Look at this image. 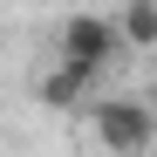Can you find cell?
I'll return each instance as SVG.
<instances>
[{"label": "cell", "mask_w": 157, "mask_h": 157, "mask_svg": "<svg viewBox=\"0 0 157 157\" xmlns=\"http://www.w3.org/2000/svg\"><path fill=\"white\" fill-rule=\"evenodd\" d=\"M82 96H89V75H82V68H68V62H55V68L41 75V102H48V109H75Z\"/></svg>", "instance_id": "obj_3"}, {"label": "cell", "mask_w": 157, "mask_h": 157, "mask_svg": "<svg viewBox=\"0 0 157 157\" xmlns=\"http://www.w3.org/2000/svg\"><path fill=\"white\" fill-rule=\"evenodd\" d=\"M116 55H123L116 21H102V14H68V21H62V62H68V68H82L89 82H96Z\"/></svg>", "instance_id": "obj_2"}, {"label": "cell", "mask_w": 157, "mask_h": 157, "mask_svg": "<svg viewBox=\"0 0 157 157\" xmlns=\"http://www.w3.org/2000/svg\"><path fill=\"white\" fill-rule=\"evenodd\" d=\"M96 144L109 150V157H144L157 144V116H150V102L137 96H109V102H96Z\"/></svg>", "instance_id": "obj_1"}, {"label": "cell", "mask_w": 157, "mask_h": 157, "mask_svg": "<svg viewBox=\"0 0 157 157\" xmlns=\"http://www.w3.org/2000/svg\"><path fill=\"white\" fill-rule=\"evenodd\" d=\"M116 34H123V48H157V0H123Z\"/></svg>", "instance_id": "obj_4"}]
</instances>
